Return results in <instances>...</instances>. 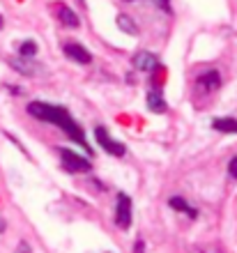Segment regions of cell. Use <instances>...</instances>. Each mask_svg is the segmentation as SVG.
<instances>
[{"mask_svg":"<svg viewBox=\"0 0 237 253\" xmlns=\"http://www.w3.org/2000/svg\"><path fill=\"white\" fill-rule=\"evenodd\" d=\"M212 129H217L221 133H235L237 136V120L235 118H217V120H212Z\"/></svg>","mask_w":237,"mask_h":253,"instance_id":"7c38bea8","label":"cell"},{"mask_svg":"<svg viewBox=\"0 0 237 253\" xmlns=\"http://www.w3.org/2000/svg\"><path fill=\"white\" fill-rule=\"evenodd\" d=\"M0 28H2V16H0Z\"/></svg>","mask_w":237,"mask_h":253,"instance_id":"ffe728a7","label":"cell"},{"mask_svg":"<svg viewBox=\"0 0 237 253\" xmlns=\"http://www.w3.org/2000/svg\"><path fill=\"white\" fill-rule=\"evenodd\" d=\"M9 65H12L19 74H26V76H35V74L40 72V67L33 62V58H12Z\"/></svg>","mask_w":237,"mask_h":253,"instance_id":"9c48e42d","label":"cell"},{"mask_svg":"<svg viewBox=\"0 0 237 253\" xmlns=\"http://www.w3.org/2000/svg\"><path fill=\"white\" fill-rule=\"evenodd\" d=\"M203 253H207V251H203Z\"/></svg>","mask_w":237,"mask_h":253,"instance_id":"7402d4cb","label":"cell"},{"mask_svg":"<svg viewBox=\"0 0 237 253\" xmlns=\"http://www.w3.org/2000/svg\"><path fill=\"white\" fill-rule=\"evenodd\" d=\"M37 51H40L37 42L23 40V42H21V46H19V58H35V55H37Z\"/></svg>","mask_w":237,"mask_h":253,"instance_id":"5bb4252c","label":"cell"},{"mask_svg":"<svg viewBox=\"0 0 237 253\" xmlns=\"http://www.w3.org/2000/svg\"><path fill=\"white\" fill-rule=\"evenodd\" d=\"M7 230V223H5V219H0V233H5Z\"/></svg>","mask_w":237,"mask_h":253,"instance_id":"d6986e66","label":"cell"},{"mask_svg":"<svg viewBox=\"0 0 237 253\" xmlns=\"http://www.w3.org/2000/svg\"><path fill=\"white\" fill-rule=\"evenodd\" d=\"M134 67L139 72H157L159 69V58L150 51H139L134 55Z\"/></svg>","mask_w":237,"mask_h":253,"instance_id":"52a82bcc","label":"cell"},{"mask_svg":"<svg viewBox=\"0 0 237 253\" xmlns=\"http://www.w3.org/2000/svg\"><path fill=\"white\" fill-rule=\"evenodd\" d=\"M134 253H145V242L143 240H136V244H134Z\"/></svg>","mask_w":237,"mask_h":253,"instance_id":"ac0fdd59","label":"cell"},{"mask_svg":"<svg viewBox=\"0 0 237 253\" xmlns=\"http://www.w3.org/2000/svg\"><path fill=\"white\" fill-rule=\"evenodd\" d=\"M127 2H134V0H127Z\"/></svg>","mask_w":237,"mask_h":253,"instance_id":"44dd1931","label":"cell"},{"mask_svg":"<svg viewBox=\"0 0 237 253\" xmlns=\"http://www.w3.org/2000/svg\"><path fill=\"white\" fill-rule=\"evenodd\" d=\"M62 51H65L67 58H69L72 62H76V65H90V62H93V55H90V51H88L86 46L76 44V42H69V44H65V46H62Z\"/></svg>","mask_w":237,"mask_h":253,"instance_id":"8992f818","label":"cell"},{"mask_svg":"<svg viewBox=\"0 0 237 253\" xmlns=\"http://www.w3.org/2000/svg\"><path fill=\"white\" fill-rule=\"evenodd\" d=\"M196 87L205 94L217 92L219 87H221V74H219V69H205V72L198 74Z\"/></svg>","mask_w":237,"mask_h":253,"instance_id":"5b68a950","label":"cell"},{"mask_svg":"<svg viewBox=\"0 0 237 253\" xmlns=\"http://www.w3.org/2000/svg\"><path fill=\"white\" fill-rule=\"evenodd\" d=\"M28 113L33 115L35 120H42V122H48V125L60 126L65 136H69L72 140H76L83 150L93 152V150H90V145H88L86 133H83L81 125L74 120L72 115H69V111H67V108L58 106V104H48V101H33V104H28Z\"/></svg>","mask_w":237,"mask_h":253,"instance_id":"6da1fadb","label":"cell"},{"mask_svg":"<svg viewBox=\"0 0 237 253\" xmlns=\"http://www.w3.org/2000/svg\"><path fill=\"white\" fill-rule=\"evenodd\" d=\"M58 19H60V23L65 28H79L81 26V21H79V16H76V12L74 9H69L67 5H60L58 7Z\"/></svg>","mask_w":237,"mask_h":253,"instance_id":"8fae6325","label":"cell"},{"mask_svg":"<svg viewBox=\"0 0 237 253\" xmlns=\"http://www.w3.org/2000/svg\"><path fill=\"white\" fill-rule=\"evenodd\" d=\"M115 226L120 230L132 228V198L122 191L118 193V200H115Z\"/></svg>","mask_w":237,"mask_h":253,"instance_id":"3957f363","label":"cell"},{"mask_svg":"<svg viewBox=\"0 0 237 253\" xmlns=\"http://www.w3.org/2000/svg\"><path fill=\"white\" fill-rule=\"evenodd\" d=\"M95 138H97L99 147H104L108 154H113V157H125L127 147L122 145V143H118L115 138H111V133L106 131L104 126H95Z\"/></svg>","mask_w":237,"mask_h":253,"instance_id":"277c9868","label":"cell"},{"mask_svg":"<svg viewBox=\"0 0 237 253\" xmlns=\"http://www.w3.org/2000/svg\"><path fill=\"white\" fill-rule=\"evenodd\" d=\"M154 5L159 7V9H164L166 14H171L173 9H171V0H154Z\"/></svg>","mask_w":237,"mask_h":253,"instance_id":"9a60e30c","label":"cell"},{"mask_svg":"<svg viewBox=\"0 0 237 253\" xmlns=\"http://www.w3.org/2000/svg\"><path fill=\"white\" fill-rule=\"evenodd\" d=\"M14 253H33V247H30L28 242H19V244H16V251H14Z\"/></svg>","mask_w":237,"mask_h":253,"instance_id":"2e32d148","label":"cell"},{"mask_svg":"<svg viewBox=\"0 0 237 253\" xmlns=\"http://www.w3.org/2000/svg\"><path fill=\"white\" fill-rule=\"evenodd\" d=\"M118 28L127 35H139V26L134 23L132 16H125V14H120L118 16Z\"/></svg>","mask_w":237,"mask_h":253,"instance_id":"4fadbf2b","label":"cell"},{"mask_svg":"<svg viewBox=\"0 0 237 253\" xmlns=\"http://www.w3.org/2000/svg\"><path fill=\"white\" fill-rule=\"evenodd\" d=\"M147 108H150L152 113H164L166 108V99H164V94H161V90H157V87H154V90H150V92H147Z\"/></svg>","mask_w":237,"mask_h":253,"instance_id":"30bf717a","label":"cell"},{"mask_svg":"<svg viewBox=\"0 0 237 253\" xmlns=\"http://www.w3.org/2000/svg\"><path fill=\"white\" fill-rule=\"evenodd\" d=\"M60 152V164H62V170H67V173H90V161L86 159V157H81V154H76L74 150H69V147H58Z\"/></svg>","mask_w":237,"mask_h":253,"instance_id":"7a4b0ae2","label":"cell"},{"mask_svg":"<svg viewBox=\"0 0 237 253\" xmlns=\"http://www.w3.org/2000/svg\"><path fill=\"white\" fill-rule=\"evenodd\" d=\"M168 205H171V210H175V212L187 214L189 219H196V216H198V210H196L193 205H191L189 200L182 198V196H173V198L168 200Z\"/></svg>","mask_w":237,"mask_h":253,"instance_id":"ba28073f","label":"cell"},{"mask_svg":"<svg viewBox=\"0 0 237 253\" xmlns=\"http://www.w3.org/2000/svg\"><path fill=\"white\" fill-rule=\"evenodd\" d=\"M228 175H231L233 180H237V157L231 159V164H228Z\"/></svg>","mask_w":237,"mask_h":253,"instance_id":"e0dca14e","label":"cell"}]
</instances>
